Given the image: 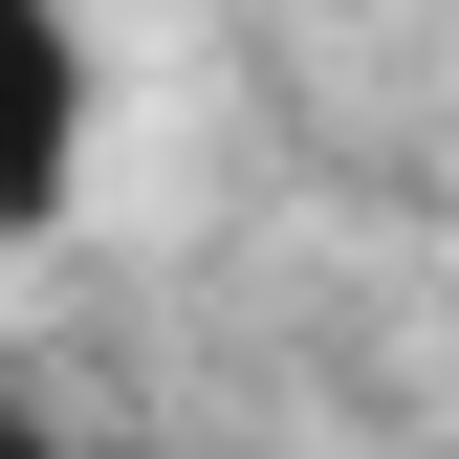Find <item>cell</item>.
I'll return each mask as SVG.
<instances>
[{"mask_svg":"<svg viewBox=\"0 0 459 459\" xmlns=\"http://www.w3.org/2000/svg\"><path fill=\"white\" fill-rule=\"evenodd\" d=\"M66 176H88V22L0 0V219H44Z\"/></svg>","mask_w":459,"mask_h":459,"instance_id":"cell-1","label":"cell"},{"mask_svg":"<svg viewBox=\"0 0 459 459\" xmlns=\"http://www.w3.org/2000/svg\"><path fill=\"white\" fill-rule=\"evenodd\" d=\"M0 459H66V437H44V416H0Z\"/></svg>","mask_w":459,"mask_h":459,"instance_id":"cell-2","label":"cell"}]
</instances>
